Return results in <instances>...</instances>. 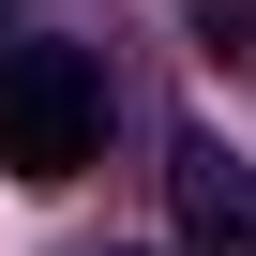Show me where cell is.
I'll use <instances>...</instances> for the list:
<instances>
[{"mask_svg": "<svg viewBox=\"0 0 256 256\" xmlns=\"http://www.w3.org/2000/svg\"><path fill=\"white\" fill-rule=\"evenodd\" d=\"M106 151V76H90V46H0V166L16 181H76Z\"/></svg>", "mask_w": 256, "mask_h": 256, "instance_id": "cell-1", "label": "cell"}, {"mask_svg": "<svg viewBox=\"0 0 256 256\" xmlns=\"http://www.w3.org/2000/svg\"><path fill=\"white\" fill-rule=\"evenodd\" d=\"M181 256H256V166L226 136H181Z\"/></svg>", "mask_w": 256, "mask_h": 256, "instance_id": "cell-2", "label": "cell"}]
</instances>
